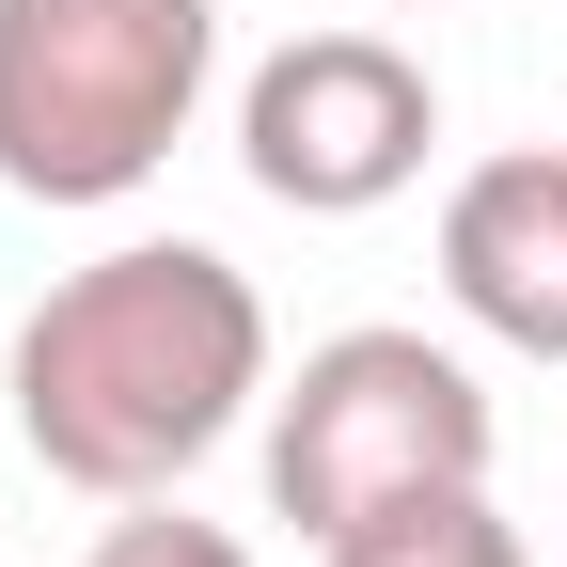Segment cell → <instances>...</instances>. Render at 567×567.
<instances>
[{
	"instance_id": "obj_1",
	"label": "cell",
	"mask_w": 567,
	"mask_h": 567,
	"mask_svg": "<svg viewBox=\"0 0 567 567\" xmlns=\"http://www.w3.org/2000/svg\"><path fill=\"white\" fill-rule=\"evenodd\" d=\"M0 394H17V442L63 488L158 505V488H189L268 410V300H252V268L205 252V237H126V252L63 268L17 316Z\"/></svg>"
},
{
	"instance_id": "obj_2",
	"label": "cell",
	"mask_w": 567,
	"mask_h": 567,
	"mask_svg": "<svg viewBox=\"0 0 567 567\" xmlns=\"http://www.w3.org/2000/svg\"><path fill=\"white\" fill-rule=\"evenodd\" d=\"M221 80V0H0V189L126 205Z\"/></svg>"
},
{
	"instance_id": "obj_3",
	"label": "cell",
	"mask_w": 567,
	"mask_h": 567,
	"mask_svg": "<svg viewBox=\"0 0 567 567\" xmlns=\"http://www.w3.org/2000/svg\"><path fill=\"white\" fill-rule=\"evenodd\" d=\"M488 442H505L488 379L442 331H331V347H300V379H268V520L347 536L410 488H473Z\"/></svg>"
},
{
	"instance_id": "obj_4",
	"label": "cell",
	"mask_w": 567,
	"mask_h": 567,
	"mask_svg": "<svg viewBox=\"0 0 567 567\" xmlns=\"http://www.w3.org/2000/svg\"><path fill=\"white\" fill-rule=\"evenodd\" d=\"M442 142V80L394 48V32H300L237 80V174L300 221H363L425 174Z\"/></svg>"
},
{
	"instance_id": "obj_5",
	"label": "cell",
	"mask_w": 567,
	"mask_h": 567,
	"mask_svg": "<svg viewBox=\"0 0 567 567\" xmlns=\"http://www.w3.org/2000/svg\"><path fill=\"white\" fill-rule=\"evenodd\" d=\"M442 284L488 347L520 363H567V142H520V158H473L442 189Z\"/></svg>"
},
{
	"instance_id": "obj_6",
	"label": "cell",
	"mask_w": 567,
	"mask_h": 567,
	"mask_svg": "<svg viewBox=\"0 0 567 567\" xmlns=\"http://www.w3.org/2000/svg\"><path fill=\"white\" fill-rule=\"evenodd\" d=\"M316 567H536V551H520L505 505H488V473H473V488H410V505L316 536Z\"/></svg>"
},
{
	"instance_id": "obj_7",
	"label": "cell",
	"mask_w": 567,
	"mask_h": 567,
	"mask_svg": "<svg viewBox=\"0 0 567 567\" xmlns=\"http://www.w3.org/2000/svg\"><path fill=\"white\" fill-rule=\"evenodd\" d=\"M80 567H252V536H221V520H189L174 505V488H158V505H126Z\"/></svg>"
},
{
	"instance_id": "obj_8",
	"label": "cell",
	"mask_w": 567,
	"mask_h": 567,
	"mask_svg": "<svg viewBox=\"0 0 567 567\" xmlns=\"http://www.w3.org/2000/svg\"><path fill=\"white\" fill-rule=\"evenodd\" d=\"M379 17H457V0H379Z\"/></svg>"
}]
</instances>
